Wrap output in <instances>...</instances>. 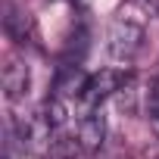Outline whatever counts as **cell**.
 Segmentation results:
<instances>
[{
  "mask_svg": "<svg viewBox=\"0 0 159 159\" xmlns=\"http://www.w3.org/2000/svg\"><path fill=\"white\" fill-rule=\"evenodd\" d=\"M106 41H109L106 44L109 47V56L119 59V62H128V59L137 56V50L143 44V28L137 22H131V19H116Z\"/></svg>",
  "mask_w": 159,
  "mask_h": 159,
  "instance_id": "obj_1",
  "label": "cell"
},
{
  "mask_svg": "<svg viewBox=\"0 0 159 159\" xmlns=\"http://www.w3.org/2000/svg\"><path fill=\"white\" fill-rule=\"evenodd\" d=\"M147 112H150L153 131L159 134V78H153V81H150V91H147Z\"/></svg>",
  "mask_w": 159,
  "mask_h": 159,
  "instance_id": "obj_7",
  "label": "cell"
},
{
  "mask_svg": "<svg viewBox=\"0 0 159 159\" xmlns=\"http://www.w3.org/2000/svg\"><path fill=\"white\" fill-rule=\"evenodd\" d=\"M122 84H125V75H122V72L103 69V72H97V75H88V84H84V91H81L78 100L88 106V112H91V109H100V103H103L109 94L122 91Z\"/></svg>",
  "mask_w": 159,
  "mask_h": 159,
  "instance_id": "obj_2",
  "label": "cell"
},
{
  "mask_svg": "<svg viewBox=\"0 0 159 159\" xmlns=\"http://www.w3.org/2000/svg\"><path fill=\"white\" fill-rule=\"evenodd\" d=\"M66 116H69L66 100L53 94V97L47 100V106H44V122L50 125V131H53V128H59V125H66Z\"/></svg>",
  "mask_w": 159,
  "mask_h": 159,
  "instance_id": "obj_6",
  "label": "cell"
},
{
  "mask_svg": "<svg viewBox=\"0 0 159 159\" xmlns=\"http://www.w3.org/2000/svg\"><path fill=\"white\" fill-rule=\"evenodd\" d=\"M3 28H7V34H10L13 41L25 44V34H28V19H25V13H22L16 3H3Z\"/></svg>",
  "mask_w": 159,
  "mask_h": 159,
  "instance_id": "obj_5",
  "label": "cell"
},
{
  "mask_svg": "<svg viewBox=\"0 0 159 159\" xmlns=\"http://www.w3.org/2000/svg\"><path fill=\"white\" fill-rule=\"evenodd\" d=\"M3 91H7L10 100L25 97V91H28V66H22L16 59L7 62V69H3Z\"/></svg>",
  "mask_w": 159,
  "mask_h": 159,
  "instance_id": "obj_4",
  "label": "cell"
},
{
  "mask_svg": "<svg viewBox=\"0 0 159 159\" xmlns=\"http://www.w3.org/2000/svg\"><path fill=\"white\" fill-rule=\"evenodd\" d=\"M78 140H81L84 150H100L103 147V140H106V119H103L100 109H91L81 119V125H78Z\"/></svg>",
  "mask_w": 159,
  "mask_h": 159,
  "instance_id": "obj_3",
  "label": "cell"
},
{
  "mask_svg": "<svg viewBox=\"0 0 159 159\" xmlns=\"http://www.w3.org/2000/svg\"><path fill=\"white\" fill-rule=\"evenodd\" d=\"M147 3H150V7H153V10H159V0H147Z\"/></svg>",
  "mask_w": 159,
  "mask_h": 159,
  "instance_id": "obj_8",
  "label": "cell"
}]
</instances>
